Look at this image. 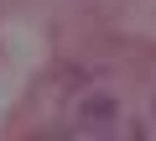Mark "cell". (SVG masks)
<instances>
[{"instance_id":"7a4b0ae2","label":"cell","mask_w":156,"mask_h":141,"mask_svg":"<svg viewBox=\"0 0 156 141\" xmlns=\"http://www.w3.org/2000/svg\"><path fill=\"white\" fill-rule=\"evenodd\" d=\"M151 115H156V105H151Z\"/></svg>"},{"instance_id":"6da1fadb","label":"cell","mask_w":156,"mask_h":141,"mask_svg":"<svg viewBox=\"0 0 156 141\" xmlns=\"http://www.w3.org/2000/svg\"><path fill=\"white\" fill-rule=\"evenodd\" d=\"M115 115H120L115 94H89L83 105H78V120H83L89 131H104V125H115Z\"/></svg>"}]
</instances>
